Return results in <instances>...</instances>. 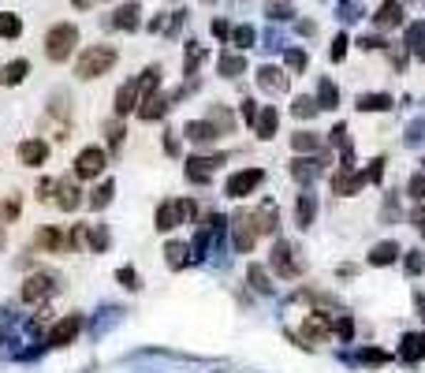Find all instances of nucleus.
Masks as SVG:
<instances>
[{
  "label": "nucleus",
  "mask_w": 425,
  "mask_h": 373,
  "mask_svg": "<svg viewBox=\"0 0 425 373\" xmlns=\"http://www.w3.org/2000/svg\"><path fill=\"white\" fill-rule=\"evenodd\" d=\"M224 165V153L220 157H190L187 160V180L190 183H209L212 180V168Z\"/></svg>",
  "instance_id": "f8f14e48"
},
{
  "label": "nucleus",
  "mask_w": 425,
  "mask_h": 373,
  "mask_svg": "<svg viewBox=\"0 0 425 373\" xmlns=\"http://www.w3.org/2000/svg\"><path fill=\"white\" fill-rule=\"evenodd\" d=\"M265 11L272 15V19H291V15H295V11H291V8H287V4H269Z\"/></svg>",
  "instance_id": "3c124183"
},
{
  "label": "nucleus",
  "mask_w": 425,
  "mask_h": 373,
  "mask_svg": "<svg viewBox=\"0 0 425 373\" xmlns=\"http://www.w3.org/2000/svg\"><path fill=\"white\" fill-rule=\"evenodd\" d=\"M403 265H406V272H421V265H425V257H421V250H411L403 257Z\"/></svg>",
  "instance_id": "09e8293b"
},
{
  "label": "nucleus",
  "mask_w": 425,
  "mask_h": 373,
  "mask_svg": "<svg viewBox=\"0 0 425 373\" xmlns=\"http://www.w3.org/2000/svg\"><path fill=\"white\" fill-rule=\"evenodd\" d=\"M257 86L269 90V93H280V90H287V78H284L280 68H261L257 71Z\"/></svg>",
  "instance_id": "412c9836"
},
{
  "label": "nucleus",
  "mask_w": 425,
  "mask_h": 373,
  "mask_svg": "<svg viewBox=\"0 0 425 373\" xmlns=\"http://www.w3.org/2000/svg\"><path fill=\"white\" fill-rule=\"evenodd\" d=\"M362 362H373V366L381 362V366H384V362H388V354H384V351H362Z\"/></svg>",
  "instance_id": "864d4df0"
},
{
  "label": "nucleus",
  "mask_w": 425,
  "mask_h": 373,
  "mask_svg": "<svg viewBox=\"0 0 425 373\" xmlns=\"http://www.w3.org/2000/svg\"><path fill=\"white\" fill-rule=\"evenodd\" d=\"M414 302H418V310H421V317H425V295H414Z\"/></svg>",
  "instance_id": "680f3d73"
},
{
  "label": "nucleus",
  "mask_w": 425,
  "mask_h": 373,
  "mask_svg": "<svg viewBox=\"0 0 425 373\" xmlns=\"http://www.w3.org/2000/svg\"><path fill=\"white\" fill-rule=\"evenodd\" d=\"M165 150H168V153H172V157H175V153H179V138H175V135H172V131H168V135H165Z\"/></svg>",
  "instance_id": "13d9d810"
},
{
  "label": "nucleus",
  "mask_w": 425,
  "mask_h": 373,
  "mask_svg": "<svg viewBox=\"0 0 425 373\" xmlns=\"http://www.w3.org/2000/svg\"><path fill=\"white\" fill-rule=\"evenodd\" d=\"M112 194H116V183H112V180H105V183H97L93 190H90V209H105L108 202H112Z\"/></svg>",
  "instance_id": "c756f323"
},
{
  "label": "nucleus",
  "mask_w": 425,
  "mask_h": 373,
  "mask_svg": "<svg viewBox=\"0 0 425 373\" xmlns=\"http://www.w3.org/2000/svg\"><path fill=\"white\" fill-rule=\"evenodd\" d=\"M183 135H187V142H194V145H212V142L220 138V131H217L209 120H190V123L183 127Z\"/></svg>",
  "instance_id": "4468645a"
},
{
  "label": "nucleus",
  "mask_w": 425,
  "mask_h": 373,
  "mask_svg": "<svg viewBox=\"0 0 425 373\" xmlns=\"http://www.w3.org/2000/svg\"><path fill=\"white\" fill-rule=\"evenodd\" d=\"M19 213H23V198L19 194H8V198H0V224H11V220H19Z\"/></svg>",
  "instance_id": "a878e982"
},
{
  "label": "nucleus",
  "mask_w": 425,
  "mask_h": 373,
  "mask_svg": "<svg viewBox=\"0 0 425 373\" xmlns=\"http://www.w3.org/2000/svg\"><path fill=\"white\" fill-rule=\"evenodd\" d=\"M276 209H272V202H265V209H257L254 213V228H257V235H272L276 232Z\"/></svg>",
  "instance_id": "5701e85b"
},
{
  "label": "nucleus",
  "mask_w": 425,
  "mask_h": 373,
  "mask_svg": "<svg viewBox=\"0 0 425 373\" xmlns=\"http://www.w3.org/2000/svg\"><path fill=\"white\" fill-rule=\"evenodd\" d=\"M105 135H108V145H112V150H120V142H123V123H120V120H108V123H105Z\"/></svg>",
  "instance_id": "c03bdc74"
},
{
  "label": "nucleus",
  "mask_w": 425,
  "mask_h": 373,
  "mask_svg": "<svg viewBox=\"0 0 425 373\" xmlns=\"http://www.w3.org/2000/svg\"><path fill=\"white\" fill-rule=\"evenodd\" d=\"M53 194H56L53 180H38V198H53Z\"/></svg>",
  "instance_id": "603ef678"
},
{
  "label": "nucleus",
  "mask_w": 425,
  "mask_h": 373,
  "mask_svg": "<svg viewBox=\"0 0 425 373\" xmlns=\"http://www.w3.org/2000/svg\"><path fill=\"white\" fill-rule=\"evenodd\" d=\"M45 160H48V142H45V138H23V142H19V165L41 168Z\"/></svg>",
  "instance_id": "9b49d317"
},
{
  "label": "nucleus",
  "mask_w": 425,
  "mask_h": 373,
  "mask_svg": "<svg viewBox=\"0 0 425 373\" xmlns=\"http://www.w3.org/2000/svg\"><path fill=\"white\" fill-rule=\"evenodd\" d=\"M26 75H30V60H11L8 68H4V75H0V83H8V86H19Z\"/></svg>",
  "instance_id": "c85d7f7f"
},
{
  "label": "nucleus",
  "mask_w": 425,
  "mask_h": 373,
  "mask_svg": "<svg viewBox=\"0 0 425 373\" xmlns=\"http://www.w3.org/2000/svg\"><path fill=\"white\" fill-rule=\"evenodd\" d=\"M358 108H362V112H388L391 97L388 93H366V97H358Z\"/></svg>",
  "instance_id": "72a5a7b5"
},
{
  "label": "nucleus",
  "mask_w": 425,
  "mask_h": 373,
  "mask_svg": "<svg viewBox=\"0 0 425 373\" xmlns=\"http://www.w3.org/2000/svg\"><path fill=\"white\" fill-rule=\"evenodd\" d=\"M272 269H276V277H284V280H295L302 277V257H299V247L295 242H287V239H276V247H272Z\"/></svg>",
  "instance_id": "7ed1b4c3"
},
{
  "label": "nucleus",
  "mask_w": 425,
  "mask_h": 373,
  "mask_svg": "<svg viewBox=\"0 0 425 373\" xmlns=\"http://www.w3.org/2000/svg\"><path fill=\"white\" fill-rule=\"evenodd\" d=\"M329 332H332V325H329V317H321V314H309L306 325H302L306 347H309V344H321V339H329Z\"/></svg>",
  "instance_id": "a211bd4d"
},
{
  "label": "nucleus",
  "mask_w": 425,
  "mask_h": 373,
  "mask_svg": "<svg viewBox=\"0 0 425 373\" xmlns=\"http://www.w3.org/2000/svg\"><path fill=\"white\" fill-rule=\"evenodd\" d=\"M406 190H411V198H414V202H421V198H425V172L411 175V183H406Z\"/></svg>",
  "instance_id": "49530a36"
},
{
  "label": "nucleus",
  "mask_w": 425,
  "mask_h": 373,
  "mask_svg": "<svg viewBox=\"0 0 425 373\" xmlns=\"http://www.w3.org/2000/svg\"><path fill=\"white\" fill-rule=\"evenodd\" d=\"M261 183H265V172H261V168H242V172L227 175L224 194H227V198H247V194H254Z\"/></svg>",
  "instance_id": "423d86ee"
},
{
  "label": "nucleus",
  "mask_w": 425,
  "mask_h": 373,
  "mask_svg": "<svg viewBox=\"0 0 425 373\" xmlns=\"http://www.w3.org/2000/svg\"><path fill=\"white\" fill-rule=\"evenodd\" d=\"M116 68V48L112 45H90L75 63V75L78 78H97V75H108Z\"/></svg>",
  "instance_id": "f03ea898"
},
{
  "label": "nucleus",
  "mask_w": 425,
  "mask_h": 373,
  "mask_svg": "<svg viewBox=\"0 0 425 373\" xmlns=\"http://www.w3.org/2000/svg\"><path fill=\"white\" fill-rule=\"evenodd\" d=\"M232 235H235V250L239 254H250L254 250V239H257L254 213H235L232 217Z\"/></svg>",
  "instance_id": "6e6552de"
},
{
  "label": "nucleus",
  "mask_w": 425,
  "mask_h": 373,
  "mask_svg": "<svg viewBox=\"0 0 425 373\" xmlns=\"http://www.w3.org/2000/svg\"><path fill=\"white\" fill-rule=\"evenodd\" d=\"M317 101H321V108H336V86L329 83V78H321V86H317Z\"/></svg>",
  "instance_id": "79ce46f5"
},
{
  "label": "nucleus",
  "mask_w": 425,
  "mask_h": 373,
  "mask_svg": "<svg viewBox=\"0 0 425 373\" xmlns=\"http://www.w3.org/2000/svg\"><path fill=\"white\" fill-rule=\"evenodd\" d=\"M75 45H78V26L75 23H56L45 34V56L53 63H63V60H71Z\"/></svg>",
  "instance_id": "f257e3e1"
},
{
  "label": "nucleus",
  "mask_w": 425,
  "mask_h": 373,
  "mask_svg": "<svg viewBox=\"0 0 425 373\" xmlns=\"http://www.w3.org/2000/svg\"><path fill=\"white\" fill-rule=\"evenodd\" d=\"M153 220H157V232H172V228L183 224V205H179V202H160Z\"/></svg>",
  "instance_id": "dca6fc26"
},
{
  "label": "nucleus",
  "mask_w": 425,
  "mask_h": 373,
  "mask_svg": "<svg viewBox=\"0 0 425 373\" xmlns=\"http://www.w3.org/2000/svg\"><path fill=\"white\" fill-rule=\"evenodd\" d=\"M421 354H425V336H406L403 339V359L414 362V359H421Z\"/></svg>",
  "instance_id": "58836bf2"
},
{
  "label": "nucleus",
  "mask_w": 425,
  "mask_h": 373,
  "mask_svg": "<svg viewBox=\"0 0 425 373\" xmlns=\"http://www.w3.org/2000/svg\"><path fill=\"white\" fill-rule=\"evenodd\" d=\"M242 120H247V123L257 120V105H254V101H242Z\"/></svg>",
  "instance_id": "6e6d98bb"
},
{
  "label": "nucleus",
  "mask_w": 425,
  "mask_h": 373,
  "mask_svg": "<svg viewBox=\"0 0 425 373\" xmlns=\"http://www.w3.org/2000/svg\"><path fill=\"white\" fill-rule=\"evenodd\" d=\"M19 34H23V19H19V15L0 11V38L11 41V38H19Z\"/></svg>",
  "instance_id": "2f4dec72"
},
{
  "label": "nucleus",
  "mask_w": 425,
  "mask_h": 373,
  "mask_svg": "<svg viewBox=\"0 0 425 373\" xmlns=\"http://www.w3.org/2000/svg\"><path fill=\"white\" fill-rule=\"evenodd\" d=\"M242 68H247V60H242V56H235V53H220V75H224V78L242 75Z\"/></svg>",
  "instance_id": "e433bc0d"
},
{
  "label": "nucleus",
  "mask_w": 425,
  "mask_h": 373,
  "mask_svg": "<svg viewBox=\"0 0 425 373\" xmlns=\"http://www.w3.org/2000/svg\"><path fill=\"white\" fill-rule=\"evenodd\" d=\"M116 280H120V284H123L127 291H138V287H142L138 272H135V269H127V265H123V269H116Z\"/></svg>",
  "instance_id": "37998d69"
},
{
  "label": "nucleus",
  "mask_w": 425,
  "mask_h": 373,
  "mask_svg": "<svg viewBox=\"0 0 425 373\" xmlns=\"http://www.w3.org/2000/svg\"><path fill=\"white\" fill-rule=\"evenodd\" d=\"M209 123L217 127V131H224V135L235 131V116H232L227 108H212V112H209Z\"/></svg>",
  "instance_id": "4c0bfd02"
},
{
  "label": "nucleus",
  "mask_w": 425,
  "mask_h": 373,
  "mask_svg": "<svg viewBox=\"0 0 425 373\" xmlns=\"http://www.w3.org/2000/svg\"><path fill=\"white\" fill-rule=\"evenodd\" d=\"M165 257H168V265L172 269H183L187 262H190V247H187V242H168V247H165Z\"/></svg>",
  "instance_id": "7c9ffc66"
},
{
  "label": "nucleus",
  "mask_w": 425,
  "mask_h": 373,
  "mask_svg": "<svg viewBox=\"0 0 425 373\" xmlns=\"http://www.w3.org/2000/svg\"><path fill=\"white\" fill-rule=\"evenodd\" d=\"M317 101H314V97H295V105H291V112H295V116L299 120H309V116H317Z\"/></svg>",
  "instance_id": "a19ab883"
},
{
  "label": "nucleus",
  "mask_w": 425,
  "mask_h": 373,
  "mask_svg": "<svg viewBox=\"0 0 425 373\" xmlns=\"http://www.w3.org/2000/svg\"><path fill=\"white\" fill-rule=\"evenodd\" d=\"M202 60H205V48H202L198 41H190V45H187V60H183V71H187V75H194V71H198V63H202Z\"/></svg>",
  "instance_id": "ea45409f"
},
{
  "label": "nucleus",
  "mask_w": 425,
  "mask_h": 373,
  "mask_svg": "<svg viewBox=\"0 0 425 373\" xmlns=\"http://www.w3.org/2000/svg\"><path fill=\"white\" fill-rule=\"evenodd\" d=\"M56 287H60L56 272H30L26 284H23V291H19V299H23V302H45V299L56 295Z\"/></svg>",
  "instance_id": "20e7f679"
},
{
  "label": "nucleus",
  "mask_w": 425,
  "mask_h": 373,
  "mask_svg": "<svg viewBox=\"0 0 425 373\" xmlns=\"http://www.w3.org/2000/svg\"><path fill=\"white\" fill-rule=\"evenodd\" d=\"M86 242H90V250H93V254H105V250L112 247V235H108L105 224H93V228L86 232Z\"/></svg>",
  "instance_id": "cd10ccee"
},
{
  "label": "nucleus",
  "mask_w": 425,
  "mask_h": 373,
  "mask_svg": "<svg viewBox=\"0 0 425 373\" xmlns=\"http://www.w3.org/2000/svg\"><path fill=\"white\" fill-rule=\"evenodd\" d=\"M83 242H86V228L78 224V228H71V232H68V250H78Z\"/></svg>",
  "instance_id": "de8ad7c7"
},
{
  "label": "nucleus",
  "mask_w": 425,
  "mask_h": 373,
  "mask_svg": "<svg viewBox=\"0 0 425 373\" xmlns=\"http://www.w3.org/2000/svg\"><path fill=\"white\" fill-rule=\"evenodd\" d=\"M71 4H75V8H90V0H71Z\"/></svg>",
  "instance_id": "0e129e2a"
},
{
  "label": "nucleus",
  "mask_w": 425,
  "mask_h": 373,
  "mask_svg": "<svg viewBox=\"0 0 425 373\" xmlns=\"http://www.w3.org/2000/svg\"><path fill=\"white\" fill-rule=\"evenodd\" d=\"M276 108H261L257 112V120H254V131H257V138H272L276 135Z\"/></svg>",
  "instance_id": "393cba45"
},
{
  "label": "nucleus",
  "mask_w": 425,
  "mask_h": 373,
  "mask_svg": "<svg viewBox=\"0 0 425 373\" xmlns=\"http://www.w3.org/2000/svg\"><path fill=\"white\" fill-rule=\"evenodd\" d=\"M212 34H217V38H227L232 30H227V23H224V19H217V23H212Z\"/></svg>",
  "instance_id": "bf43d9fd"
},
{
  "label": "nucleus",
  "mask_w": 425,
  "mask_h": 373,
  "mask_svg": "<svg viewBox=\"0 0 425 373\" xmlns=\"http://www.w3.org/2000/svg\"><path fill=\"white\" fill-rule=\"evenodd\" d=\"M406 48H414V56L425 60V23H411V30H406Z\"/></svg>",
  "instance_id": "473e14b6"
},
{
  "label": "nucleus",
  "mask_w": 425,
  "mask_h": 373,
  "mask_svg": "<svg viewBox=\"0 0 425 373\" xmlns=\"http://www.w3.org/2000/svg\"><path fill=\"white\" fill-rule=\"evenodd\" d=\"M232 41H235L239 48H250V45H254V26H235V30H232Z\"/></svg>",
  "instance_id": "a18cd8bd"
},
{
  "label": "nucleus",
  "mask_w": 425,
  "mask_h": 373,
  "mask_svg": "<svg viewBox=\"0 0 425 373\" xmlns=\"http://www.w3.org/2000/svg\"><path fill=\"white\" fill-rule=\"evenodd\" d=\"M83 332V314H68V317H60L53 329H48V347H68L75 344V336Z\"/></svg>",
  "instance_id": "0eeeda50"
},
{
  "label": "nucleus",
  "mask_w": 425,
  "mask_h": 373,
  "mask_svg": "<svg viewBox=\"0 0 425 373\" xmlns=\"http://www.w3.org/2000/svg\"><path fill=\"white\" fill-rule=\"evenodd\" d=\"M369 180V175H362V172H351V168H343V172H336L332 175V194H339V198H347V194H354L358 187H362Z\"/></svg>",
  "instance_id": "f3484780"
},
{
  "label": "nucleus",
  "mask_w": 425,
  "mask_h": 373,
  "mask_svg": "<svg viewBox=\"0 0 425 373\" xmlns=\"http://www.w3.org/2000/svg\"><path fill=\"white\" fill-rule=\"evenodd\" d=\"M247 280H250L254 291H261V295H272V280H269V272L261 269V265H250L247 269Z\"/></svg>",
  "instance_id": "f704fd0d"
},
{
  "label": "nucleus",
  "mask_w": 425,
  "mask_h": 373,
  "mask_svg": "<svg viewBox=\"0 0 425 373\" xmlns=\"http://www.w3.org/2000/svg\"><path fill=\"white\" fill-rule=\"evenodd\" d=\"M314 213H317V198L314 194H299V228H309Z\"/></svg>",
  "instance_id": "c9c22d12"
},
{
  "label": "nucleus",
  "mask_w": 425,
  "mask_h": 373,
  "mask_svg": "<svg viewBox=\"0 0 425 373\" xmlns=\"http://www.w3.org/2000/svg\"><path fill=\"white\" fill-rule=\"evenodd\" d=\"M287 68H291V71H302V68H306V56L299 53V48H291V53H287Z\"/></svg>",
  "instance_id": "8fccbe9b"
},
{
  "label": "nucleus",
  "mask_w": 425,
  "mask_h": 373,
  "mask_svg": "<svg viewBox=\"0 0 425 373\" xmlns=\"http://www.w3.org/2000/svg\"><path fill=\"white\" fill-rule=\"evenodd\" d=\"M329 165L324 157H295L291 160V180H299V183H309L314 175H321V168Z\"/></svg>",
  "instance_id": "ddd939ff"
},
{
  "label": "nucleus",
  "mask_w": 425,
  "mask_h": 373,
  "mask_svg": "<svg viewBox=\"0 0 425 373\" xmlns=\"http://www.w3.org/2000/svg\"><path fill=\"white\" fill-rule=\"evenodd\" d=\"M358 45H362V48H377V45H384V41H377V38H362Z\"/></svg>",
  "instance_id": "052dcab7"
},
{
  "label": "nucleus",
  "mask_w": 425,
  "mask_h": 373,
  "mask_svg": "<svg viewBox=\"0 0 425 373\" xmlns=\"http://www.w3.org/2000/svg\"><path fill=\"white\" fill-rule=\"evenodd\" d=\"M343 53H347V38H336V45H332V60H343Z\"/></svg>",
  "instance_id": "4d7b16f0"
},
{
  "label": "nucleus",
  "mask_w": 425,
  "mask_h": 373,
  "mask_svg": "<svg viewBox=\"0 0 425 373\" xmlns=\"http://www.w3.org/2000/svg\"><path fill=\"white\" fill-rule=\"evenodd\" d=\"M108 23L116 26V30H138V26H142V8H138V4H123V8L112 11Z\"/></svg>",
  "instance_id": "6ab92c4d"
},
{
  "label": "nucleus",
  "mask_w": 425,
  "mask_h": 373,
  "mask_svg": "<svg viewBox=\"0 0 425 373\" xmlns=\"http://www.w3.org/2000/svg\"><path fill=\"white\" fill-rule=\"evenodd\" d=\"M53 202H56L60 213H75V209L83 205V190H78V183L71 180V175L56 180V194H53Z\"/></svg>",
  "instance_id": "1a4fd4ad"
},
{
  "label": "nucleus",
  "mask_w": 425,
  "mask_h": 373,
  "mask_svg": "<svg viewBox=\"0 0 425 373\" xmlns=\"http://www.w3.org/2000/svg\"><path fill=\"white\" fill-rule=\"evenodd\" d=\"M373 23H377L381 30L399 26V23H403V8H399V4H381V8H377V15H373Z\"/></svg>",
  "instance_id": "4be33fe9"
},
{
  "label": "nucleus",
  "mask_w": 425,
  "mask_h": 373,
  "mask_svg": "<svg viewBox=\"0 0 425 373\" xmlns=\"http://www.w3.org/2000/svg\"><path fill=\"white\" fill-rule=\"evenodd\" d=\"M399 257V247L396 242H377V247L369 250V265H391Z\"/></svg>",
  "instance_id": "bb28decb"
},
{
  "label": "nucleus",
  "mask_w": 425,
  "mask_h": 373,
  "mask_svg": "<svg viewBox=\"0 0 425 373\" xmlns=\"http://www.w3.org/2000/svg\"><path fill=\"white\" fill-rule=\"evenodd\" d=\"M336 332H339L343 339H351V336H354V325H351L347 317H339V321H336Z\"/></svg>",
  "instance_id": "5fc2aeb1"
},
{
  "label": "nucleus",
  "mask_w": 425,
  "mask_h": 373,
  "mask_svg": "<svg viewBox=\"0 0 425 373\" xmlns=\"http://www.w3.org/2000/svg\"><path fill=\"white\" fill-rule=\"evenodd\" d=\"M38 247L48 250V254H63L68 250V235H63L60 228H41L38 232Z\"/></svg>",
  "instance_id": "aec40b11"
},
{
  "label": "nucleus",
  "mask_w": 425,
  "mask_h": 373,
  "mask_svg": "<svg viewBox=\"0 0 425 373\" xmlns=\"http://www.w3.org/2000/svg\"><path fill=\"white\" fill-rule=\"evenodd\" d=\"M4 242H8V235H4V224H0V254H4Z\"/></svg>",
  "instance_id": "e2e57ef3"
},
{
  "label": "nucleus",
  "mask_w": 425,
  "mask_h": 373,
  "mask_svg": "<svg viewBox=\"0 0 425 373\" xmlns=\"http://www.w3.org/2000/svg\"><path fill=\"white\" fill-rule=\"evenodd\" d=\"M105 165H108V153L101 145H86V150H78V157H75V175L78 180H101Z\"/></svg>",
  "instance_id": "39448f33"
},
{
  "label": "nucleus",
  "mask_w": 425,
  "mask_h": 373,
  "mask_svg": "<svg viewBox=\"0 0 425 373\" xmlns=\"http://www.w3.org/2000/svg\"><path fill=\"white\" fill-rule=\"evenodd\" d=\"M291 150H295V153H317V150H321V135H314V131H295V135H291Z\"/></svg>",
  "instance_id": "b1692460"
},
{
  "label": "nucleus",
  "mask_w": 425,
  "mask_h": 373,
  "mask_svg": "<svg viewBox=\"0 0 425 373\" xmlns=\"http://www.w3.org/2000/svg\"><path fill=\"white\" fill-rule=\"evenodd\" d=\"M138 105H142V86H138V78H130V83H123L116 90V120L138 112Z\"/></svg>",
  "instance_id": "9d476101"
},
{
  "label": "nucleus",
  "mask_w": 425,
  "mask_h": 373,
  "mask_svg": "<svg viewBox=\"0 0 425 373\" xmlns=\"http://www.w3.org/2000/svg\"><path fill=\"white\" fill-rule=\"evenodd\" d=\"M172 108V97H165V93H150V97H142V105H138V116L145 120V123H153V120H160L165 112Z\"/></svg>",
  "instance_id": "2eb2a0df"
}]
</instances>
